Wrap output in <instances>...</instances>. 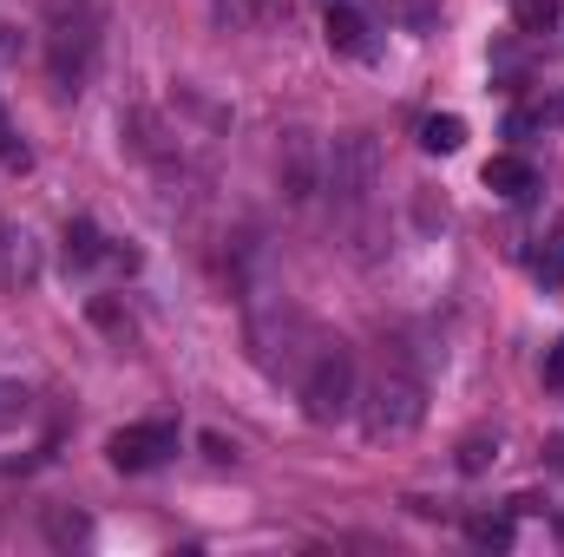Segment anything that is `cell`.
<instances>
[{
  "instance_id": "12",
  "label": "cell",
  "mask_w": 564,
  "mask_h": 557,
  "mask_svg": "<svg viewBox=\"0 0 564 557\" xmlns=\"http://www.w3.org/2000/svg\"><path fill=\"white\" fill-rule=\"evenodd\" d=\"M93 263H106V237L93 217H73L66 223V270H93Z\"/></svg>"
},
{
  "instance_id": "15",
  "label": "cell",
  "mask_w": 564,
  "mask_h": 557,
  "mask_svg": "<svg viewBox=\"0 0 564 557\" xmlns=\"http://www.w3.org/2000/svg\"><path fill=\"white\" fill-rule=\"evenodd\" d=\"M564 13V0H512V26L519 33H552Z\"/></svg>"
},
{
  "instance_id": "22",
  "label": "cell",
  "mask_w": 564,
  "mask_h": 557,
  "mask_svg": "<svg viewBox=\"0 0 564 557\" xmlns=\"http://www.w3.org/2000/svg\"><path fill=\"white\" fill-rule=\"evenodd\" d=\"M0 164H26V144L13 139V125H7V106H0Z\"/></svg>"
},
{
  "instance_id": "23",
  "label": "cell",
  "mask_w": 564,
  "mask_h": 557,
  "mask_svg": "<svg viewBox=\"0 0 564 557\" xmlns=\"http://www.w3.org/2000/svg\"><path fill=\"white\" fill-rule=\"evenodd\" d=\"M532 132H539V112H532V106L506 112V139H532Z\"/></svg>"
},
{
  "instance_id": "3",
  "label": "cell",
  "mask_w": 564,
  "mask_h": 557,
  "mask_svg": "<svg viewBox=\"0 0 564 557\" xmlns=\"http://www.w3.org/2000/svg\"><path fill=\"white\" fill-rule=\"evenodd\" d=\"M375 190H381V144L368 132H335L322 144V197L335 204V217L361 230L375 210Z\"/></svg>"
},
{
  "instance_id": "2",
  "label": "cell",
  "mask_w": 564,
  "mask_h": 557,
  "mask_svg": "<svg viewBox=\"0 0 564 557\" xmlns=\"http://www.w3.org/2000/svg\"><path fill=\"white\" fill-rule=\"evenodd\" d=\"M40 33H46V79L53 92H86L93 66H99V7L93 0H46L40 7Z\"/></svg>"
},
{
  "instance_id": "1",
  "label": "cell",
  "mask_w": 564,
  "mask_h": 557,
  "mask_svg": "<svg viewBox=\"0 0 564 557\" xmlns=\"http://www.w3.org/2000/svg\"><path fill=\"white\" fill-rule=\"evenodd\" d=\"M243 341H250V361L270 374V381H302V368L315 361V348L328 341L289 295H263L250 288L243 295Z\"/></svg>"
},
{
  "instance_id": "4",
  "label": "cell",
  "mask_w": 564,
  "mask_h": 557,
  "mask_svg": "<svg viewBox=\"0 0 564 557\" xmlns=\"http://www.w3.org/2000/svg\"><path fill=\"white\" fill-rule=\"evenodd\" d=\"M295 394H302V414L315 419V426L348 419V414H355V394H361V381H355V354H348L341 341H322V348H315V361L302 368Z\"/></svg>"
},
{
  "instance_id": "9",
  "label": "cell",
  "mask_w": 564,
  "mask_h": 557,
  "mask_svg": "<svg viewBox=\"0 0 564 557\" xmlns=\"http://www.w3.org/2000/svg\"><path fill=\"white\" fill-rule=\"evenodd\" d=\"M33 276H40V250H33V237L13 230V223H0V288H26Z\"/></svg>"
},
{
  "instance_id": "13",
  "label": "cell",
  "mask_w": 564,
  "mask_h": 557,
  "mask_svg": "<svg viewBox=\"0 0 564 557\" xmlns=\"http://www.w3.org/2000/svg\"><path fill=\"white\" fill-rule=\"evenodd\" d=\"M421 144L433 151V157H453V151L466 144V119H459V112H433V119H421Z\"/></svg>"
},
{
  "instance_id": "28",
  "label": "cell",
  "mask_w": 564,
  "mask_h": 557,
  "mask_svg": "<svg viewBox=\"0 0 564 557\" xmlns=\"http://www.w3.org/2000/svg\"><path fill=\"white\" fill-rule=\"evenodd\" d=\"M328 7H335V0H328Z\"/></svg>"
},
{
  "instance_id": "16",
  "label": "cell",
  "mask_w": 564,
  "mask_h": 557,
  "mask_svg": "<svg viewBox=\"0 0 564 557\" xmlns=\"http://www.w3.org/2000/svg\"><path fill=\"white\" fill-rule=\"evenodd\" d=\"M86 315H93V321H99V328H106V335H112L119 348L132 341V315H126V308H119L112 295H86Z\"/></svg>"
},
{
  "instance_id": "26",
  "label": "cell",
  "mask_w": 564,
  "mask_h": 557,
  "mask_svg": "<svg viewBox=\"0 0 564 557\" xmlns=\"http://www.w3.org/2000/svg\"><path fill=\"white\" fill-rule=\"evenodd\" d=\"M532 112H539V125H564V92H558V99H539Z\"/></svg>"
},
{
  "instance_id": "6",
  "label": "cell",
  "mask_w": 564,
  "mask_h": 557,
  "mask_svg": "<svg viewBox=\"0 0 564 557\" xmlns=\"http://www.w3.org/2000/svg\"><path fill=\"white\" fill-rule=\"evenodd\" d=\"M276 184H282V204H295V210H308L315 197H322V139L315 132H282L276 144Z\"/></svg>"
},
{
  "instance_id": "8",
  "label": "cell",
  "mask_w": 564,
  "mask_h": 557,
  "mask_svg": "<svg viewBox=\"0 0 564 557\" xmlns=\"http://www.w3.org/2000/svg\"><path fill=\"white\" fill-rule=\"evenodd\" d=\"M486 190H499L506 204H525V197H539V164L519 151H499V157H486Z\"/></svg>"
},
{
  "instance_id": "14",
  "label": "cell",
  "mask_w": 564,
  "mask_h": 557,
  "mask_svg": "<svg viewBox=\"0 0 564 557\" xmlns=\"http://www.w3.org/2000/svg\"><path fill=\"white\" fill-rule=\"evenodd\" d=\"M466 538L479 551H512V518L506 512H479V518H466Z\"/></svg>"
},
{
  "instance_id": "24",
  "label": "cell",
  "mask_w": 564,
  "mask_h": 557,
  "mask_svg": "<svg viewBox=\"0 0 564 557\" xmlns=\"http://www.w3.org/2000/svg\"><path fill=\"white\" fill-rule=\"evenodd\" d=\"M545 387H564V335L552 341V354H545Z\"/></svg>"
},
{
  "instance_id": "11",
  "label": "cell",
  "mask_w": 564,
  "mask_h": 557,
  "mask_svg": "<svg viewBox=\"0 0 564 557\" xmlns=\"http://www.w3.org/2000/svg\"><path fill=\"white\" fill-rule=\"evenodd\" d=\"M40 525H46V545H53V551H73V545H86V538H93V518H86L79 505H46V518H40Z\"/></svg>"
},
{
  "instance_id": "7",
  "label": "cell",
  "mask_w": 564,
  "mask_h": 557,
  "mask_svg": "<svg viewBox=\"0 0 564 557\" xmlns=\"http://www.w3.org/2000/svg\"><path fill=\"white\" fill-rule=\"evenodd\" d=\"M171 452H177V426H171V419H132V426H119V433L106 439L112 472H151V466H164Z\"/></svg>"
},
{
  "instance_id": "18",
  "label": "cell",
  "mask_w": 564,
  "mask_h": 557,
  "mask_svg": "<svg viewBox=\"0 0 564 557\" xmlns=\"http://www.w3.org/2000/svg\"><path fill=\"white\" fill-rule=\"evenodd\" d=\"M26 414H33V394H26L20 381H0V433H7V426H20Z\"/></svg>"
},
{
  "instance_id": "20",
  "label": "cell",
  "mask_w": 564,
  "mask_h": 557,
  "mask_svg": "<svg viewBox=\"0 0 564 557\" xmlns=\"http://www.w3.org/2000/svg\"><path fill=\"white\" fill-rule=\"evenodd\" d=\"M539 276H545V288H564V223L552 230V243H545V256H539Z\"/></svg>"
},
{
  "instance_id": "17",
  "label": "cell",
  "mask_w": 564,
  "mask_h": 557,
  "mask_svg": "<svg viewBox=\"0 0 564 557\" xmlns=\"http://www.w3.org/2000/svg\"><path fill=\"white\" fill-rule=\"evenodd\" d=\"M282 0H224V26H270Z\"/></svg>"
},
{
  "instance_id": "5",
  "label": "cell",
  "mask_w": 564,
  "mask_h": 557,
  "mask_svg": "<svg viewBox=\"0 0 564 557\" xmlns=\"http://www.w3.org/2000/svg\"><path fill=\"white\" fill-rule=\"evenodd\" d=\"M355 414H361V433H368V439H408L426 419V394H421L414 374L381 368V374L368 381V394H355Z\"/></svg>"
},
{
  "instance_id": "25",
  "label": "cell",
  "mask_w": 564,
  "mask_h": 557,
  "mask_svg": "<svg viewBox=\"0 0 564 557\" xmlns=\"http://www.w3.org/2000/svg\"><path fill=\"white\" fill-rule=\"evenodd\" d=\"M204 452H210V459H217V466H230V459H237V446H230V439H224V433H204Z\"/></svg>"
},
{
  "instance_id": "27",
  "label": "cell",
  "mask_w": 564,
  "mask_h": 557,
  "mask_svg": "<svg viewBox=\"0 0 564 557\" xmlns=\"http://www.w3.org/2000/svg\"><path fill=\"white\" fill-rule=\"evenodd\" d=\"M545 466H552V472H564V433H552V446H545Z\"/></svg>"
},
{
  "instance_id": "10",
  "label": "cell",
  "mask_w": 564,
  "mask_h": 557,
  "mask_svg": "<svg viewBox=\"0 0 564 557\" xmlns=\"http://www.w3.org/2000/svg\"><path fill=\"white\" fill-rule=\"evenodd\" d=\"M322 33H328V46H335V53L368 59V20H361L348 0H335V7H328V26H322Z\"/></svg>"
},
{
  "instance_id": "21",
  "label": "cell",
  "mask_w": 564,
  "mask_h": 557,
  "mask_svg": "<svg viewBox=\"0 0 564 557\" xmlns=\"http://www.w3.org/2000/svg\"><path fill=\"white\" fill-rule=\"evenodd\" d=\"M394 13H401V20H408L414 33H426V26L440 20V7H433V0H394Z\"/></svg>"
},
{
  "instance_id": "19",
  "label": "cell",
  "mask_w": 564,
  "mask_h": 557,
  "mask_svg": "<svg viewBox=\"0 0 564 557\" xmlns=\"http://www.w3.org/2000/svg\"><path fill=\"white\" fill-rule=\"evenodd\" d=\"M499 459V439H486V433H473V439H459V472H486Z\"/></svg>"
}]
</instances>
